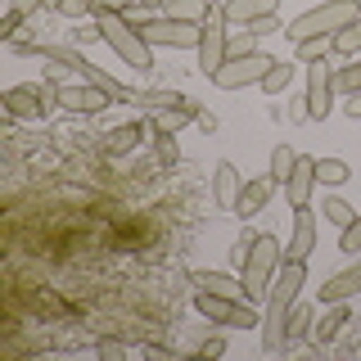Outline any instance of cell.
<instances>
[{"instance_id":"28","label":"cell","mask_w":361,"mask_h":361,"mask_svg":"<svg viewBox=\"0 0 361 361\" xmlns=\"http://www.w3.org/2000/svg\"><path fill=\"white\" fill-rule=\"evenodd\" d=\"M289 82H293V63H276L262 77V90H267V95H280V90H289Z\"/></svg>"},{"instance_id":"10","label":"cell","mask_w":361,"mask_h":361,"mask_svg":"<svg viewBox=\"0 0 361 361\" xmlns=\"http://www.w3.org/2000/svg\"><path fill=\"white\" fill-rule=\"evenodd\" d=\"M50 99H54V90H45V86H14V90H5V113L18 122H41V118H50Z\"/></svg>"},{"instance_id":"12","label":"cell","mask_w":361,"mask_h":361,"mask_svg":"<svg viewBox=\"0 0 361 361\" xmlns=\"http://www.w3.org/2000/svg\"><path fill=\"white\" fill-rule=\"evenodd\" d=\"M316 158H307V154H298V167L289 172V180H285V195H289V208H312V195H316Z\"/></svg>"},{"instance_id":"27","label":"cell","mask_w":361,"mask_h":361,"mask_svg":"<svg viewBox=\"0 0 361 361\" xmlns=\"http://www.w3.org/2000/svg\"><path fill=\"white\" fill-rule=\"evenodd\" d=\"M330 50H334V37H307V41H298V63L330 59Z\"/></svg>"},{"instance_id":"7","label":"cell","mask_w":361,"mask_h":361,"mask_svg":"<svg viewBox=\"0 0 361 361\" xmlns=\"http://www.w3.org/2000/svg\"><path fill=\"white\" fill-rule=\"evenodd\" d=\"M140 37L149 45H172V50H199V37H203V23H185V18H145L135 23Z\"/></svg>"},{"instance_id":"11","label":"cell","mask_w":361,"mask_h":361,"mask_svg":"<svg viewBox=\"0 0 361 361\" xmlns=\"http://www.w3.org/2000/svg\"><path fill=\"white\" fill-rule=\"evenodd\" d=\"M54 104H59V109H68V113H99V109H109L113 104V99L104 95V90H99V86H54Z\"/></svg>"},{"instance_id":"30","label":"cell","mask_w":361,"mask_h":361,"mask_svg":"<svg viewBox=\"0 0 361 361\" xmlns=\"http://www.w3.org/2000/svg\"><path fill=\"white\" fill-rule=\"evenodd\" d=\"M321 217L330 221V226H338V231H348V226H353V217H357V212L348 208L343 199H325V212H321Z\"/></svg>"},{"instance_id":"22","label":"cell","mask_w":361,"mask_h":361,"mask_svg":"<svg viewBox=\"0 0 361 361\" xmlns=\"http://www.w3.org/2000/svg\"><path fill=\"white\" fill-rule=\"evenodd\" d=\"M293 167H298V149H293V145H276V149H271V180L285 185Z\"/></svg>"},{"instance_id":"18","label":"cell","mask_w":361,"mask_h":361,"mask_svg":"<svg viewBox=\"0 0 361 361\" xmlns=\"http://www.w3.org/2000/svg\"><path fill=\"white\" fill-rule=\"evenodd\" d=\"M190 285H195V289H208V293H231V298H244V280L217 276V271H195V276H190Z\"/></svg>"},{"instance_id":"4","label":"cell","mask_w":361,"mask_h":361,"mask_svg":"<svg viewBox=\"0 0 361 361\" xmlns=\"http://www.w3.org/2000/svg\"><path fill=\"white\" fill-rule=\"evenodd\" d=\"M99 41H109V50L118 54L135 73H154V45L140 37V27L127 23L122 14H104L99 18Z\"/></svg>"},{"instance_id":"31","label":"cell","mask_w":361,"mask_h":361,"mask_svg":"<svg viewBox=\"0 0 361 361\" xmlns=\"http://www.w3.org/2000/svg\"><path fill=\"white\" fill-rule=\"evenodd\" d=\"M334 50H338V54H361V18L348 23V27L334 37Z\"/></svg>"},{"instance_id":"3","label":"cell","mask_w":361,"mask_h":361,"mask_svg":"<svg viewBox=\"0 0 361 361\" xmlns=\"http://www.w3.org/2000/svg\"><path fill=\"white\" fill-rule=\"evenodd\" d=\"M361 18V5L357 0H325V5H316L307 9V14H298L285 27V37L298 45V41H307V37H338V32L348 27V23H357Z\"/></svg>"},{"instance_id":"36","label":"cell","mask_w":361,"mask_h":361,"mask_svg":"<svg viewBox=\"0 0 361 361\" xmlns=\"http://www.w3.org/2000/svg\"><path fill=\"white\" fill-rule=\"evenodd\" d=\"M289 122L298 127V122H312V113H307V99H293L289 104Z\"/></svg>"},{"instance_id":"14","label":"cell","mask_w":361,"mask_h":361,"mask_svg":"<svg viewBox=\"0 0 361 361\" xmlns=\"http://www.w3.org/2000/svg\"><path fill=\"white\" fill-rule=\"evenodd\" d=\"M312 248H316V212L293 208V231H289V253L285 257H302V262H307Z\"/></svg>"},{"instance_id":"40","label":"cell","mask_w":361,"mask_h":361,"mask_svg":"<svg viewBox=\"0 0 361 361\" xmlns=\"http://www.w3.org/2000/svg\"><path fill=\"white\" fill-rule=\"evenodd\" d=\"M195 122H199L203 131H217V122H212V113H203V109H199V118H195Z\"/></svg>"},{"instance_id":"15","label":"cell","mask_w":361,"mask_h":361,"mask_svg":"<svg viewBox=\"0 0 361 361\" xmlns=\"http://www.w3.org/2000/svg\"><path fill=\"white\" fill-rule=\"evenodd\" d=\"M271 190H276V180H271V172H267V176H253V180H244V190H240V203H235V212H240V217H257V212L267 208Z\"/></svg>"},{"instance_id":"25","label":"cell","mask_w":361,"mask_h":361,"mask_svg":"<svg viewBox=\"0 0 361 361\" xmlns=\"http://www.w3.org/2000/svg\"><path fill=\"white\" fill-rule=\"evenodd\" d=\"M343 325H348V307H343V302H330V312H325L321 316V325H316V338H321V343H330V338L338 334V330H343Z\"/></svg>"},{"instance_id":"16","label":"cell","mask_w":361,"mask_h":361,"mask_svg":"<svg viewBox=\"0 0 361 361\" xmlns=\"http://www.w3.org/2000/svg\"><path fill=\"white\" fill-rule=\"evenodd\" d=\"M276 9H280V0H226L221 14H226V23H240V27H248V23L276 14Z\"/></svg>"},{"instance_id":"6","label":"cell","mask_w":361,"mask_h":361,"mask_svg":"<svg viewBox=\"0 0 361 361\" xmlns=\"http://www.w3.org/2000/svg\"><path fill=\"white\" fill-rule=\"evenodd\" d=\"M271 68H276V59H271V54H262V50H248V54H231V59H226L217 73L208 77L212 86H221V90H240V86H262V77L271 73Z\"/></svg>"},{"instance_id":"39","label":"cell","mask_w":361,"mask_h":361,"mask_svg":"<svg viewBox=\"0 0 361 361\" xmlns=\"http://www.w3.org/2000/svg\"><path fill=\"white\" fill-rule=\"evenodd\" d=\"M343 113H348V118H353V122H361V90H353V95H348Z\"/></svg>"},{"instance_id":"8","label":"cell","mask_w":361,"mask_h":361,"mask_svg":"<svg viewBox=\"0 0 361 361\" xmlns=\"http://www.w3.org/2000/svg\"><path fill=\"white\" fill-rule=\"evenodd\" d=\"M312 73H307V113H312V122H325L334 113V68H330V59H316V63H307Z\"/></svg>"},{"instance_id":"32","label":"cell","mask_w":361,"mask_h":361,"mask_svg":"<svg viewBox=\"0 0 361 361\" xmlns=\"http://www.w3.org/2000/svg\"><path fill=\"white\" fill-rule=\"evenodd\" d=\"M338 248H343V253H361V212L353 217V226L338 235Z\"/></svg>"},{"instance_id":"17","label":"cell","mask_w":361,"mask_h":361,"mask_svg":"<svg viewBox=\"0 0 361 361\" xmlns=\"http://www.w3.org/2000/svg\"><path fill=\"white\" fill-rule=\"evenodd\" d=\"M240 190H244V180L240 172H235V163H217V176H212V195H217V208H235L240 203Z\"/></svg>"},{"instance_id":"26","label":"cell","mask_w":361,"mask_h":361,"mask_svg":"<svg viewBox=\"0 0 361 361\" xmlns=\"http://www.w3.org/2000/svg\"><path fill=\"white\" fill-rule=\"evenodd\" d=\"M302 334H312V307H298V302H293V312H289V321H285V348L298 343Z\"/></svg>"},{"instance_id":"19","label":"cell","mask_w":361,"mask_h":361,"mask_svg":"<svg viewBox=\"0 0 361 361\" xmlns=\"http://www.w3.org/2000/svg\"><path fill=\"white\" fill-rule=\"evenodd\" d=\"M135 104H140V109H145V113H149V118H154V113L190 109V104H195V99H180L176 90H145V95H135Z\"/></svg>"},{"instance_id":"2","label":"cell","mask_w":361,"mask_h":361,"mask_svg":"<svg viewBox=\"0 0 361 361\" xmlns=\"http://www.w3.org/2000/svg\"><path fill=\"white\" fill-rule=\"evenodd\" d=\"M240 280H244V298L248 302H257V298H267V289H271V280L280 276V267H285V248H280L276 235H257L253 244H248V253H244V262H240Z\"/></svg>"},{"instance_id":"34","label":"cell","mask_w":361,"mask_h":361,"mask_svg":"<svg viewBox=\"0 0 361 361\" xmlns=\"http://www.w3.org/2000/svg\"><path fill=\"white\" fill-rule=\"evenodd\" d=\"M59 14H63V18H86V14H90V0H63Z\"/></svg>"},{"instance_id":"5","label":"cell","mask_w":361,"mask_h":361,"mask_svg":"<svg viewBox=\"0 0 361 361\" xmlns=\"http://www.w3.org/2000/svg\"><path fill=\"white\" fill-rule=\"evenodd\" d=\"M195 307H199V316H208L212 325H226V330H253V325H262V316H257L253 302H248V298H231V293L199 289Z\"/></svg>"},{"instance_id":"29","label":"cell","mask_w":361,"mask_h":361,"mask_svg":"<svg viewBox=\"0 0 361 361\" xmlns=\"http://www.w3.org/2000/svg\"><path fill=\"white\" fill-rule=\"evenodd\" d=\"M334 86L343 90V95H353V90H361V59L343 63V68H334Z\"/></svg>"},{"instance_id":"37","label":"cell","mask_w":361,"mask_h":361,"mask_svg":"<svg viewBox=\"0 0 361 361\" xmlns=\"http://www.w3.org/2000/svg\"><path fill=\"white\" fill-rule=\"evenodd\" d=\"M18 23H23V9H9L5 23H0V37H14V32H18Z\"/></svg>"},{"instance_id":"23","label":"cell","mask_w":361,"mask_h":361,"mask_svg":"<svg viewBox=\"0 0 361 361\" xmlns=\"http://www.w3.org/2000/svg\"><path fill=\"white\" fill-rule=\"evenodd\" d=\"M140 140H145V127H140V122H127V127H113L109 131V149L113 154H131Z\"/></svg>"},{"instance_id":"1","label":"cell","mask_w":361,"mask_h":361,"mask_svg":"<svg viewBox=\"0 0 361 361\" xmlns=\"http://www.w3.org/2000/svg\"><path fill=\"white\" fill-rule=\"evenodd\" d=\"M307 289V262L302 257H285L280 276L271 280L267 289V316H262V348L267 353H280L285 348V321L298 302V293Z\"/></svg>"},{"instance_id":"21","label":"cell","mask_w":361,"mask_h":361,"mask_svg":"<svg viewBox=\"0 0 361 361\" xmlns=\"http://www.w3.org/2000/svg\"><path fill=\"white\" fill-rule=\"evenodd\" d=\"M316 180L321 185H348L353 180V167L343 158H316Z\"/></svg>"},{"instance_id":"38","label":"cell","mask_w":361,"mask_h":361,"mask_svg":"<svg viewBox=\"0 0 361 361\" xmlns=\"http://www.w3.org/2000/svg\"><path fill=\"white\" fill-rule=\"evenodd\" d=\"M99 357H104V361H122V357H127V348H122V343H109V338H104V343H99Z\"/></svg>"},{"instance_id":"9","label":"cell","mask_w":361,"mask_h":361,"mask_svg":"<svg viewBox=\"0 0 361 361\" xmlns=\"http://www.w3.org/2000/svg\"><path fill=\"white\" fill-rule=\"evenodd\" d=\"M226 59H231V45H226V14L212 9L208 23H203V37H199V73L212 77Z\"/></svg>"},{"instance_id":"24","label":"cell","mask_w":361,"mask_h":361,"mask_svg":"<svg viewBox=\"0 0 361 361\" xmlns=\"http://www.w3.org/2000/svg\"><path fill=\"white\" fill-rule=\"evenodd\" d=\"M86 82H90V86H99L109 99H135V90H131V86H122L118 77H109L104 68H90V73H86Z\"/></svg>"},{"instance_id":"33","label":"cell","mask_w":361,"mask_h":361,"mask_svg":"<svg viewBox=\"0 0 361 361\" xmlns=\"http://www.w3.org/2000/svg\"><path fill=\"white\" fill-rule=\"evenodd\" d=\"M276 32H285V27H280V18H276V14H267V18L248 23V37H276Z\"/></svg>"},{"instance_id":"13","label":"cell","mask_w":361,"mask_h":361,"mask_svg":"<svg viewBox=\"0 0 361 361\" xmlns=\"http://www.w3.org/2000/svg\"><path fill=\"white\" fill-rule=\"evenodd\" d=\"M353 293H361V262H353L348 271L330 276L321 289H316V298H321V307H330V302H348Z\"/></svg>"},{"instance_id":"35","label":"cell","mask_w":361,"mask_h":361,"mask_svg":"<svg viewBox=\"0 0 361 361\" xmlns=\"http://www.w3.org/2000/svg\"><path fill=\"white\" fill-rule=\"evenodd\" d=\"M226 353V338L221 334H212V338H203L199 343V357H221Z\"/></svg>"},{"instance_id":"20","label":"cell","mask_w":361,"mask_h":361,"mask_svg":"<svg viewBox=\"0 0 361 361\" xmlns=\"http://www.w3.org/2000/svg\"><path fill=\"white\" fill-rule=\"evenodd\" d=\"M163 14L167 18H185V23H208L212 5L208 0H163Z\"/></svg>"}]
</instances>
